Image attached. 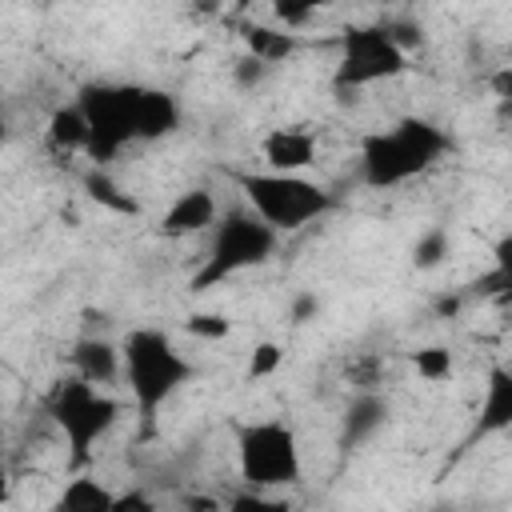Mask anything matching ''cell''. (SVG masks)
Masks as SVG:
<instances>
[{"instance_id":"obj_16","label":"cell","mask_w":512,"mask_h":512,"mask_svg":"<svg viewBox=\"0 0 512 512\" xmlns=\"http://www.w3.org/2000/svg\"><path fill=\"white\" fill-rule=\"evenodd\" d=\"M240 36H244V48H248V56H252V60H260V64H268V68L284 64V60H288V56L300 48V36H296L292 28L244 24V28H240Z\"/></svg>"},{"instance_id":"obj_24","label":"cell","mask_w":512,"mask_h":512,"mask_svg":"<svg viewBox=\"0 0 512 512\" xmlns=\"http://www.w3.org/2000/svg\"><path fill=\"white\" fill-rule=\"evenodd\" d=\"M316 308H320V300H316L312 292H304V296L292 300V320H296V324H308V320L316 316Z\"/></svg>"},{"instance_id":"obj_6","label":"cell","mask_w":512,"mask_h":512,"mask_svg":"<svg viewBox=\"0 0 512 512\" xmlns=\"http://www.w3.org/2000/svg\"><path fill=\"white\" fill-rule=\"evenodd\" d=\"M236 472L248 492L292 488L304 480L300 436L288 420H248L236 428Z\"/></svg>"},{"instance_id":"obj_23","label":"cell","mask_w":512,"mask_h":512,"mask_svg":"<svg viewBox=\"0 0 512 512\" xmlns=\"http://www.w3.org/2000/svg\"><path fill=\"white\" fill-rule=\"evenodd\" d=\"M88 188H92V196L96 200H104V204H112V208H120V212H132V200L128 196H116V188L96 172V176H88Z\"/></svg>"},{"instance_id":"obj_2","label":"cell","mask_w":512,"mask_h":512,"mask_svg":"<svg viewBox=\"0 0 512 512\" xmlns=\"http://www.w3.org/2000/svg\"><path fill=\"white\" fill-rule=\"evenodd\" d=\"M452 132L428 116H400L388 128H376L360 140V184L388 192L424 172H432L452 152Z\"/></svg>"},{"instance_id":"obj_10","label":"cell","mask_w":512,"mask_h":512,"mask_svg":"<svg viewBox=\"0 0 512 512\" xmlns=\"http://www.w3.org/2000/svg\"><path fill=\"white\" fill-rule=\"evenodd\" d=\"M316 152H320V144L308 128L280 124L260 136V164L272 172H308L316 164Z\"/></svg>"},{"instance_id":"obj_26","label":"cell","mask_w":512,"mask_h":512,"mask_svg":"<svg viewBox=\"0 0 512 512\" xmlns=\"http://www.w3.org/2000/svg\"><path fill=\"white\" fill-rule=\"evenodd\" d=\"M0 140H4V96H0Z\"/></svg>"},{"instance_id":"obj_3","label":"cell","mask_w":512,"mask_h":512,"mask_svg":"<svg viewBox=\"0 0 512 512\" xmlns=\"http://www.w3.org/2000/svg\"><path fill=\"white\" fill-rule=\"evenodd\" d=\"M244 204L280 236L300 232L324 216L336 212V196L312 180L308 172H272V168H252V172H232Z\"/></svg>"},{"instance_id":"obj_19","label":"cell","mask_w":512,"mask_h":512,"mask_svg":"<svg viewBox=\"0 0 512 512\" xmlns=\"http://www.w3.org/2000/svg\"><path fill=\"white\" fill-rule=\"evenodd\" d=\"M340 0H272V12H276V20L284 24V28H300V24H308L316 12H324V8H336Z\"/></svg>"},{"instance_id":"obj_22","label":"cell","mask_w":512,"mask_h":512,"mask_svg":"<svg viewBox=\"0 0 512 512\" xmlns=\"http://www.w3.org/2000/svg\"><path fill=\"white\" fill-rule=\"evenodd\" d=\"M280 364H284V348H280L276 340H264V344H256L252 356H248V380H268Z\"/></svg>"},{"instance_id":"obj_11","label":"cell","mask_w":512,"mask_h":512,"mask_svg":"<svg viewBox=\"0 0 512 512\" xmlns=\"http://www.w3.org/2000/svg\"><path fill=\"white\" fill-rule=\"evenodd\" d=\"M180 100L168 88L140 84L136 88V144H160L180 128Z\"/></svg>"},{"instance_id":"obj_18","label":"cell","mask_w":512,"mask_h":512,"mask_svg":"<svg viewBox=\"0 0 512 512\" xmlns=\"http://www.w3.org/2000/svg\"><path fill=\"white\" fill-rule=\"evenodd\" d=\"M412 368H416V376H420V380L440 384V380H448V376H452L456 360H452V348H448V344H424V348H416V352H412Z\"/></svg>"},{"instance_id":"obj_13","label":"cell","mask_w":512,"mask_h":512,"mask_svg":"<svg viewBox=\"0 0 512 512\" xmlns=\"http://www.w3.org/2000/svg\"><path fill=\"white\" fill-rule=\"evenodd\" d=\"M508 428H512V372L504 364H492L480 392V408H476V436L484 440Z\"/></svg>"},{"instance_id":"obj_14","label":"cell","mask_w":512,"mask_h":512,"mask_svg":"<svg viewBox=\"0 0 512 512\" xmlns=\"http://www.w3.org/2000/svg\"><path fill=\"white\" fill-rule=\"evenodd\" d=\"M68 364H72V376L104 388L120 376V344H112L108 336H80L68 352Z\"/></svg>"},{"instance_id":"obj_15","label":"cell","mask_w":512,"mask_h":512,"mask_svg":"<svg viewBox=\"0 0 512 512\" xmlns=\"http://www.w3.org/2000/svg\"><path fill=\"white\" fill-rule=\"evenodd\" d=\"M56 508H60V512H112V508H116V492H112L104 480H96L88 468H80V472H72L68 484L60 488Z\"/></svg>"},{"instance_id":"obj_1","label":"cell","mask_w":512,"mask_h":512,"mask_svg":"<svg viewBox=\"0 0 512 512\" xmlns=\"http://www.w3.org/2000/svg\"><path fill=\"white\" fill-rule=\"evenodd\" d=\"M196 376L192 360L180 352V344L172 340V332L156 328V324H140L120 340V380L128 384L132 408H136V424L140 436L152 440L160 412L168 408V400Z\"/></svg>"},{"instance_id":"obj_21","label":"cell","mask_w":512,"mask_h":512,"mask_svg":"<svg viewBox=\"0 0 512 512\" xmlns=\"http://www.w3.org/2000/svg\"><path fill=\"white\" fill-rule=\"evenodd\" d=\"M184 332L188 336H200V340H224L232 332V320L224 312H192L184 320Z\"/></svg>"},{"instance_id":"obj_9","label":"cell","mask_w":512,"mask_h":512,"mask_svg":"<svg viewBox=\"0 0 512 512\" xmlns=\"http://www.w3.org/2000/svg\"><path fill=\"white\" fill-rule=\"evenodd\" d=\"M220 216V200L212 196V188L196 184V188H184L168 200V208L160 212L156 220V232L168 236V240H184V236H200L216 224Z\"/></svg>"},{"instance_id":"obj_8","label":"cell","mask_w":512,"mask_h":512,"mask_svg":"<svg viewBox=\"0 0 512 512\" xmlns=\"http://www.w3.org/2000/svg\"><path fill=\"white\" fill-rule=\"evenodd\" d=\"M400 72H408V52L396 44L388 24H352L336 36V68H332L336 92H360L396 80Z\"/></svg>"},{"instance_id":"obj_12","label":"cell","mask_w":512,"mask_h":512,"mask_svg":"<svg viewBox=\"0 0 512 512\" xmlns=\"http://www.w3.org/2000/svg\"><path fill=\"white\" fill-rule=\"evenodd\" d=\"M388 424V404L376 388H356V396L348 400L344 416H340V448H364L368 440L380 436V428Z\"/></svg>"},{"instance_id":"obj_17","label":"cell","mask_w":512,"mask_h":512,"mask_svg":"<svg viewBox=\"0 0 512 512\" xmlns=\"http://www.w3.org/2000/svg\"><path fill=\"white\" fill-rule=\"evenodd\" d=\"M44 136H48V144L56 148V152H80L84 156V148H88V120H84V112H80V104L72 100V104H56L52 112H48V124H44Z\"/></svg>"},{"instance_id":"obj_25","label":"cell","mask_w":512,"mask_h":512,"mask_svg":"<svg viewBox=\"0 0 512 512\" xmlns=\"http://www.w3.org/2000/svg\"><path fill=\"white\" fill-rule=\"evenodd\" d=\"M4 500H8V472L0 468V504H4Z\"/></svg>"},{"instance_id":"obj_7","label":"cell","mask_w":512,"mask_h":512,"mask_svg":"<svg viewBox=\"0 0 512 512\" xmlns=\"http://www.w3.org/2000/svg\"><path fill=\"white\" fill-rule=\"evenodd\" d=\"M136 88L140 84H120V80H92L76 92V104L88 120V148L84 156L104 168L112 164L124 148L136 144Z\"/></svg>"},{"instance_id":"obj_20","label":"cell","mask_w":512,"mask_h":512,"mask_svg":"<svg viewBox=\"0 0 512 512\" xmlns=\"http://www.w3.org/2000/svg\"><path fill=\"white\" fill-rule=\"evenodd\" d=\"M448 248H452L448 232H444V228H432V232H424V236L416 240L412 260H416V268H436V264L448 256Z\"/></svg>"},{"instance_id":"obj_5","label":"cell","mask_w":512,"mask_h":512,"mask_svg":"<svg viewBox=\"0 0 512 512\" xmlns=\"http://www.w3.org/2000/svg\"><path fill=\"white\" fill-rule=\"evenodd\" d=\"M124 404L108 396L100 384H88L80 376H64L48 396V420L64 436L68 448V472H80L92 464L96 444L120 424Z\"/></svg>"},{"instance_id":"obj_4","label":"cell","mask_w":512,"mask_h":512,"mask_svg":"<svg viewBox=\"0 0 512 512\" xmlns=\"http://www.w3.org/2000/svg\"><path fill=\"white\" fill-rule=\"evenodd\" d=\"M276 248H280V232L268 228L248 204L220 208L216 224L208 228V248L200 256V268L192 272V288L208 292L248 268H260L276 256Z\"/></svg>"}]
</instances>
